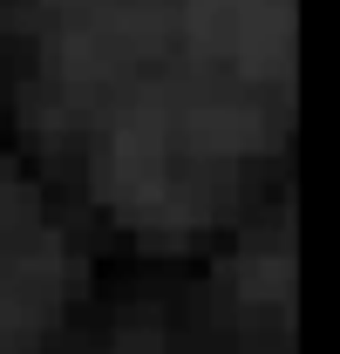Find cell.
<instances>
[{
  "label": "cell",
  "mask_w": 340,
  "mask_h": 354,
  "mask_svg": "<svg viewBox=\"0 0 340 354\" xmlns=\"http://www.w3.org/2000/svg\"><path fill=\"white\" fill-rule=\"evenodd\" d=\"M55 14H62L55 75L68 95L116 88L164 28V0H75V7H55Z\"/></svg>",
  "instance_id": "7a4b0ae2"
},
{
  "label": "cell",
  "mask_w": 340,
  "mask_h": 354,
  "mask_svg": "<svg viewBox=\"0 0 340 354\" xmlns=\"http://www.w3.org/2000/svg\"><path fill=\"white\" fill-rule=\"evenodd\" d=\"M7 218H14V198H7V184H0V252H7L14 239H28V232H35V225H28V232H7Z\"/></svg>",
  "instance_id": "8992f818"
},
{
  "label": "cell",
  "mask_w": 340,
  "mask_h": 354,
  "mask_svg": "<svg viewBox=\"0 0 340 354\" xmlns=\"http://www.w3.org/2000/svg\"><path fill=\"white\" fill-rule=\"evenodd\" d=\"M191 41L238 75L293 68V0H191Z\"/></svg>",
  "instance_id": "3957f363"
},
{
  "label": "cell",
  "mask_w": 340,
  "mask_h": 354,
  "mask_svg": "<svg viewBox=\"0 0 340 354\" xmlns=\"http://www.w3.org/2000/svg\"><path fill=\"white\" fill-rule=\"evenodd\" d=\"M245 293H286V245L272 259H245Z\"/></svg>",
  "instance_id": "5b68a950"
},
{
  "label": "cell",
  "mask_w": 340,
  "mask_h": 354,
  "mask_svg": "<svg viewBox=\"0 0 340 354\" xmlns=\"http://www.w3.org/2000/svg\"><path fill=\"white\" fill-rule=\"evenodd\" d=\"M62 293H68L62 239L48 225H35L28 239H14L0 252V341H35L62 313Z\"/></svg>",
  "instance_id": "277c9868"
},
{
  "label": "cell",
  "mask_w": 340,
  "mask_h": 354,
  "mask_svg": "<svg viewBox=\"0 0 340 354\" xmlns=\"http://www.w3.org/2000/svg\"><path fill=\"white\" fill-rule=\"evenodd\" d=\"M265 143V116L238 95L150 88L129 102L102 150V198L136 225L184 232L205 225L232 184V164Z\"/></svg>",
  "instance_id": "6da1fadb"
}]
</instances>
